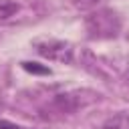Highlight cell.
I'll return each mask as SVG.
<instances>
[{"label":"cell","mask_w":129,"mask_h":129,"mask_svg":"<svg viewBox=\"0 0 129 129\" xmlns=\"http://www.w3.org/2000/svg\"><path fill=\"white\" fill-rule=\"evenodd\" d=\"M79 105H81V99L75 93H60V95H54L52 99V107L58 113H73L75 109H79Z\"/></svg>","instance_id":"3957f363"},{"label":"cell","mask_w":129,"mask_h":129,"mask_svg":"<svg viewBox=\"0 0 129 129\" xmlns=\"http://www.w3.org/2000/svg\"><path fill=\"white\" fill-rule=\"evenodd\" d=\"M85 24H87V30L91 32V36H95V38H111L121 28L117 14L109 8H103V10L89 14L85 18Z\"/></svg>","instance_id":"6da1fadb"},{"label":"cell","mask_w":129,"mask_h":129,"mask_svg":"<svg viewBox=\"0 0 129 129\" xmlns=\"http://www.w3.org/2000/svg\"><path fill=\"white\" fill-rule=\"evenodd\" d=\"M22 69L26 73H32V75H50V69L40 64V62H30V60H24L22 62Z\"/></svg>","instance_id":"5b68a950"},{"label":"cell","mask_w":129,"mask_h":129,"mask_svg":"<svg viewBox=\"0 0 129 129\" xmlns=\"http://www.w3.org/2000/svg\"><path fill=\"white\" fill-rule=\"evenodd\" d=\"M0 129H26V127L16 125V123H12V121H8V119H0Z\"/></svg>","instance_id":"8992f818"},{"label":"cell","mask_w":129,"mask_h":129,"mask_svg":"<svg viewBox=\"0 0 129 129\" xmlns=\"http://www.w3.org/2000/svg\"><path fill=\"white\" fill-rule=\"evenodd\" d=\"M101 129H129V111H119L107 117Z\"/></svg>","instance_id":"277c9868"},{"label":"cell","mask_w":129,"mask_h":129,"mask_svg":"<svg viewBox=\"0 0 129 129\" xmlns=\"http://www.w3.org/2000/svg\"><path fill=\"white\" fill-rule=\"evenodd\" d=\"M36 50L40 56L50 58V60H58V62H73V46L64 40H48V42H40L36 44Z\"/></svg>","instance_id":"7a4b0ae2"}]
</instances>
